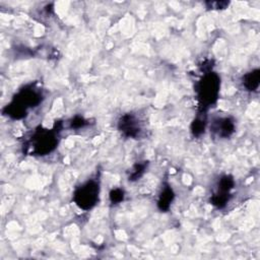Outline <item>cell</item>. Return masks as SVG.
I'll return each mask as SVG.
<instances>
[{"label": "cell", "mask_w": 260, "mask_h": 260, "mask_svg": "<svg viewBox=\"0 0 260 260\" xmlns=\"http://www.w3.org/2000/svg\"><path fill=\"white\" fill-rule=\"evenodd\" d=\"M43 100V94L39 89L24 87L13 98L11 103L4 109V113L12 119H21L26 116L28 109L37 107Z\"/></svg>", "instance_id": "6da1fadb"}, {"label": "cell", "mask_w": 260, "mask_h": 260, "mask_svg": "<svg viewBox=\"0 0 260 260\" xmlns=\"http://www.w3.org/2000/svg\"><path fill=\"white\" fill-rule=\"evenodd\" d=\"M220 88V78L214 72H206L197 84V94L200 107L206 110L217 100Z\"/></svg>", "instance_id": "7a4b0ae2"}, {"label": "cell", "mask_w": 260, "mask_h": 260, "mask_svg": "<svg viewBox=\"0 0 260 260\" xmlns=\"http://www.w3.org/2000/svg\"><path fill=\"white\" fill-rule=\"evenodd\" d=\"M57 144L58 138L55 129H39L29 141V149L36 155H46L53 151Z\"/></svg>", "instance_id": "3957f363"}, {"label": "cell", "mask_w": 260, "mask_h": 260, "mask_svg": "<svg viewBox=\"0 0 260 260\" xmlns=\"http://www.w3.org/2000/svg\"><path fill=\"white\" fill-rule=\"evenodd\" d=\"M100 185L95 180H88L77 187L73 193L75 204L83 210L92 208L99 201Z\"/></svg>", "instance_id": "277c9868"}, {"label": "cell", "mask_w": 260, "mask_h": 260, "mask_svg": "<svg viewBox=\"0 0 260 260\" xmlns=\"http://www.w3.org/2000/svg\"><path fill=\"white\" fill-rule=\"evenodd\" d=\"M235 186V180L230 175L222 176L217 183V190L211 196L210 201L211 204L216 206L217 208H222L226 205L230 200L231 190Z\"/></svg>", "instance_id": "5b68a950"}, {"label": "cell", "mask_w": 260, "mask_h": 260, "mask_svg": "<svg viewBox=\"0 0 260 260\" xmlns=\"http://www.w3.org/2000/svg\"><path fill=\"white\" fill-rule=\"evenodd\" d=\"M118 129L125 137L135 138L140 134L141 127L139 120L133 114L123 115L118 122Z\"/></svg>", "instance_id": "8992f818"}, {"label": "cell", "mask_w": 260, "mask_h": 260, "mask_svg": "<svg viewBox=\"0 0 260 260\" xmlns=\"http://www.w3.org/2000/svg\"><path fill=\"white\" fill-rule=\"evenodd\" d=\"M212 131L219 137H230L235 131V123L230 117L219 118L213 122Z\"/></svg>", "instance_id": "52a82bcc"}, {"label": "cell", "mask_w": 260, "mask_h": 260, "mask_svg": "<svg viewBox=\"0 0 260 260\" xmlns=\"http://www.w3.org/2000/svg\"><path fill=\"white\" fill-rule=\"evenodd\" d=\"M174 197H175V193L173 189L169 185H166L165 187H162L161 192L159 193V196L157 199V207L161 211H167L170 208L174 200Z\"/></svg>", "instance_id": "ba28073f"}, {"label": "cell", "mask_w": 260, "mask_h": 260, "mask_svg": "<svg viewBox=\"0 0 260 260\" xmlns=\"http://www.w3.org/2000/svg\"><path fill=\"white\" fill-rule=\"evenodd\" d=\"M243 85L247 90L254 91L260 84V70L254 69L243 76Z\"/></svg>", "instance_id": "9c48e42d"}, {"label": "cell", "mask_w": 260, "mask_h": 260, "mask_svg": "<svg viewBox=\"0 0 260 260\" xmlns=\"http://www.w3.org/2000/svg\"><path fill=\"white\" fill-rule=\"evenodd\" d=\"M148 165V161H143V162H137L133 166V168L130 170L129 174V181H136L138 180L144 173L146 167Z\"/></svg>", "instance_id": "30bf717a"}, {"label": "cell", "mask_w": 260, "mask_h": 260, "mask_svg": "<svg viewBox=\"0 0 260 260\" xmlns=\"http://www.w3.org/2000/svg\"><path fill=\"white\" fill-rule=\"evenodd\" d=\"M205 120L198 117L196 118L192 124H191V131L192 133L195 135V136H199L201 135L203 132H204V129H205Z\"/></svg>", "instance_id": "8fae6325"}, {"label": "cell", "mask_w": 260, "mask_h": 260, "mask_svg": "<svg viewBox=\"0 0 260 260\" xmlns=\"http://www.w3.org/2000/svg\"><path fill=\"white\" fill-rule=\"evenodd\" d=\"M109 197H110V201L113 204H118L121 201H123V199H124V191L120 188H115V189L111 190Z\"/></svg>", "instance_id": "7c38bea8"}, {"label": "cell", "mask_w": 260, "mask_h": 260, "mask_svg": "<svg viewBox=\"0 0 260 260\" xmlns=\"http://www.w3.org/2000/svg\"><path fill=\"white\" fill-rule=\"evenodd\" d=\"M84 125H86V121L80 116H75L70 122L71 128H80V127H83Z\"/></svg>", "instance_id": "4fadbf2b"}]
</instances>
